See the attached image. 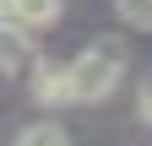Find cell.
<instances>
[{"label": "cell", "instance_id": "obj_1", "mask_svg": "<svg viewBox=\"0 0 152 146\" xmlns=\"http://www.w3.org/2000/svg\"><path fill=\"white\" fill-rule=\"evenodd\" d=\"M65 70H71V103L76 108L109 103L125 87V76H130V43L120 38V33H98L82 54L65 60Z\"/></svg>", "mask_w": 152, "mask_h": 146}, {"label": "cell", "instance_id": "obj_2", "mask_svg": "<svg viewBox=\"0 0 152 146\" xmlns=\"http://www.w3.org/2000/svg\"><path fill=\"white\" fill-rule=\"evenodd\" d=\"M27 92H33V103L44 108V114L76 108V103H71V70H65L60 60H44V54H38V65L27 70Z\"/></svg>", "mask_w": 152, "mask_h": 146}, {"label": "cell", "instance_id": "obj_3", "mask_svg": "<svg viewBox=\"0 0 152 146\" xmlns=\"http://www.w3.org/2000/svg\"><path fill=\"white\" fill-rule=\"evenodd\" d=\"M33 65H38V33L0 22V76H27Z\"/></svg>", "mask_w": 152, "mask_h": 146}, {"label": "cell", "instance_id": "obj_4", "mask_svg": "<svg viewBox=\"0 0 152 146\" xmlns=\"http://www.w3.org/2000/svg\"><path fill=\"white\" fill-rule=\"evenodd\" d=\"M60 11H65V0H6L0 22H16V27H27V33H44V27L60 22Z\"/></svg>", "mask_w": 152, "mask_h": 146}, {"label": "cell", "instance_id": "obj_5", "mask_svg": "<svg viewBox=\"0 0 152 146\" xmlns=\"http://www.w3.org/2000/svg\"><path fill=\"white\" fill-rule=\"evenodd\" d=\"M16 146H71V130L54 114H44V119H27L22 130H16Z\"/></svg>", "mask_w": 152, "mask_h": 146}, {"label": "cell", "instance_id": "obj_6", "mask_svg": "<svg viewBox=\"0 0 152 146\" xmlns=\"http://www.w3.org/2000/svg\"><path fill=\"white\" fill-rule=\"evenodd\" d=\"M114 16L136 33H152V0H114Z\"/></svg>", "mask_w": 152, "mask_h": 146}, {"label": "cell", "instance_id": "obj_7", "mask_svg": "<svg viewBox=\"0 0 152 146\" xmlns=\"http://www.w3.org/2000/svg\"><path fill=\"white\" fill-rule=\"evenodd\" d=\"M136 119L152 130V70H141V76H136Z\"/></svg>", "mask_w": 152, "mask_h": 146}]
</instances>
